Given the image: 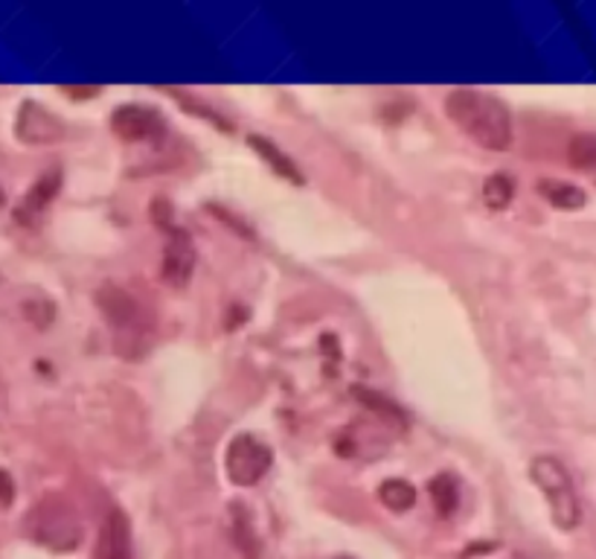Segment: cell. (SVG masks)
<instances>
[{"label":"cell","mask_w":596,"mask_h":559,"mask_svg":"<svg viewBox=\"0 0 596 559\" xmlns=\"http://www.w3.org/2000/svg\"><path fill=\"white\" fill-rule=\"evenodd\" d=\"M446 114L462 135L489 152L512 149V112L501 96L477 88H454L446 96Z\"/></svg>","instance_id":"1"},{"label":"cell","mask_w":596,"mask_h":559,"mask_svg":"<svg viewBox=\"0 0 596 559\" xmlns=\"http://www.w3.org/2000/svg\"><path fill=\"white\" fill-rule=\"evenodd\" d=\"M530 478L550 507V519L558 530H576L582 525V502L567 472L565 461L556 455H535L530 461Z\"/></svg>","instance_id":"2"},{"label":"cell","mask_w":596,"mask_h":559,"mask_svg":"<svg viewBox=\"0 0 596 559\" xmlns=\"http://www.w3.org/2000/svg\"><path fill=\"white\" fill-rule=\"evenodd\" d=\"M274 452L254 434H236L224 452V472L236 487H254L268 475Z\"/></svg>","instance_id":"3"},{"label":"cell","mask_w":596,"mask_h":559,"mask_svg":"<svg viewBox=\"0 0 596 559\" xmlns=\"http://www.w3.org/2000/svg\"><path fill=\"white\" fill-rule=\"evenodd\" d=\"M195 242L183 228L169 224L167 242H163V260H160V280L169 288H187L192 272H195Z\"/></svg>","instance_id":"4"},{"label":"cell","mask_w":596,"mask_h":559,"mask_svg":"<svg viewBox=\"0 0 596 559\" xmlns=\"http://www.w3.org/2000/svg\"><path fill=\"white\" fill-rule=\"evenodd\" d=\"M94 559H135L131 525H128V516L119 507L105 513L99 534H96Z\"/></svg>","instance_id":"5"},{"label":"cell","mask_w":596,"mask_h":559,"mask_svg":"<svg viewBox=\"0 0 596 559\" xmlns=\"http://www.w3.org/2000/svg\"><path fill=\"white\" fill-rule=\"evenodd\" d=\"M15 131L24 144H58V140H64V123L39 103L21 105Z\"/></svg>","instance_id":"6"},{"label":"cell","mask_w":596,"mask_h":559,"mask_svg":"<svg viewBox=\"0 0 596 559\" xmlns=\"http://www.w3.org/2000/svg\"><path fill=\"white\" fill-rule=\"evenodd\" d=\"M114 135L126 144H137V140H149L163 128L158 112H151L146 105H119L111 117Z\"/></svg>","instance_id":"7"},{"label":"cell","mask_w":596,"mask_h":559,"mask_svg":"<svg viewBox=\"0 0 596 559\" xmlns=\"http://www.w3.org/2000/svg\"><path fill=\"white\" fill-rule=\"evenodd\" d=\"M35 519L41 521L39 530H35V539H41V542L53 545V548H67V542H79V525L73 521L71 513H50L47 504H44L35 510Z\"/></svg>","instance_id":"8"},{"label":"cell","mask_w":596,"mask_h":559,"mask_svg":"<svg viewBox=\"0 0 596 559\" xmlns=\"http://www.w3.org/2000/svg\"><path fill=\"white\" fill-rule=\"evenodd\" d=\"M96 304L103 309V315L111 324H117V329H128L131 327V320L137 318V300L128 295L126 288L119 286H103L99 288V295H96Z\"/></svg>","instance_id":"9"},{"label":"cell","mask_w":596,"mask_h":559,"mask_svg":"<svg viewBox=\"0 0 596 559\" xmlns=\"http://www.w3.org/2000/svg\"><path fill=\"white\" fill-rule=\"evenodd\" d=\"M539 192H541V199L547 201L550 208L567 210V213H573V210H582L585 204H588V196H585V190L576 184H571V181H562V178H541Z\"/></svg>","instance_id":"10"},{"label":"cell","mask_w":596,"mask_h":559,"mask_svg":"<svg viewBox=\"0 0 596 559\" xmlns=\"http://www.w3.org/2000/svg\"><path fill=\"white\" fill-rule=\"evenodd\" d=\"M379 502L393 513H407L416 504V487L405 478H390L379 487Z\"/></svg>","instance_id":"11"},{"label":"cell","mask_w":596,"mask_h":559,"mask_svg":"<svg viewBox=\"0 0 596 559\" xmlns=\"http://www.w3.org/2000/svg\"><path fill=\"white\" fill-rule=\"evenodd\" d=\"M251 146H254L256 152L263 155L265 160H268V167L277 172V176L288 178V181H297V184H302V176H300V169H297V164L288 155H283L277 149V146L270 144V140H265V137L254 135L251 137Z\"/></svg>","instance_id":"12"},{"label":"cell","mask_w":596,"mask_h":559,"mask_svg":"<svg viewBox=\"0 0 596 559\" xmlns=\"http://www.w3.org/2000/svg\"><path fill=\"white\" fill-rule=\"evenodd\" d=\"M565 158L573 169L579 172H588L596 169V131H582V135H573L567 140Z\"/></svg>","instance_id":"13"},{"label":"cell","mask_w":596,"mask_h":559,"mask_svg":"<svg viewBox=\"0 0 596 559\" xmlns=\"http://www.w3.org/2000/svg\"><path fill=\"white\" fill-rule=\"evenodd\" d=\"M512 199H515V181H512V176H507V172H494V176L486 178L483 184V204L489 210H507L509 204H512Z\"/></svg>","instance_id":"14"},{"label":"cell","mask_w":596,"mask_h":559,"mask_svg":"<svg viewBox=\"0 0 596 559\" xmlns=\"http://www.w3.org/2000/svg\"><path fill=\"white\" fill-rule=\"evenodd\" d=\"M430 502L437 507L439 516H451L460 504V484L451 478V475H437L430 481Z\"/></svg>","instance_id":"15"},{"label":"cell","mask_w":596,"mask_h":559,"mask_svg":"<svg viewBox=\"0 0 596 559\" xmlns=\"http://www.w3.org/2000/svg\"><path fill=\"white\" fill-rule=\"evenodd\" d=\"M58 181H62V178H58V172H50L47 178L35 181V187H32L30 196H26L24 204H21V217H26V213H32V217H35V213H41V210L47 208L50 199H53V196L58 192Z\"/></svg>","instance_id":"16"},{"label":"cell","mask_w":596,"mask_h":559,"mask_svg":"<svg viewBox=\"0 0 596 559\" xmlns=\"http://www.w3.org/2000/svg\"><path fill=\"white\" fill-rule=\"evenodd\" d=\"M233 510V536H236V545L242 548V551L247 553V557H256L259 553V545H256V534H254V525H251V516L245 513V507L242 504H231Z\"/></svg>","instance_id":"17"},{"label":"cell","mask_w":596,"mask_h":559,"mask_svg":"<svg viewBox=\"0 0 596 559\" xmlns=\"http://www.w3.org/2000/svg\"><path fill=\"white\" fill-rule=\"evenodd\" d=\"M15 498V481L7 470H0V507H9Z\"/></svg>","instance_id":"18"},{"label":"cell","mask_w":596,"mask_h":559,"mask_svg":"<svg viewBox=\"0 0 596 559\" xmlns=\"http://www.w3.org/2000/svg\"><path fill=\"white\" fill-rule=\"evenodd\" d=\"M332 559H355V557H332Z\"/></svg>","instance_id":"19"}]
</instances>
